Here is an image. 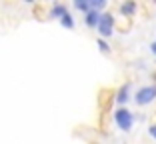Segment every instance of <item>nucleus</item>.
Wrapping results in <instances>:
<instances>
[{
	"mask_svg": "<svg viewBox=\"0 0 156 144\" xmlns=\"http://www.w3.org/2000/svg\"><path fill=\"white\" fill-rule=\"evenodd\" d=\"M96 44H98V48H100V52H104V54H108V52H110V44H108L104 38H98Z\"/></svg>",
	"mask_w": 156,
	"mask_h": 144,
	"instance_id": "f8f14e48",
	"label": "nucleus"
},
{
	"mask_svg": "<svg viewBox=\"0 0 156 144\" xmlns=\"http://www.w3.org/2000/svg\"><path fill=\"white\" fill-rule=\"evenodd\" d=\"M60 24H62L64 28H68V30H70V28H74V16L70 12H66L64 16L60 18Z\"/></svg>",
	"mask_w": 156,
	"mask_h": 144,
	"instance_id": "9d476101",
	"label": "nucleus"
},
{
	"mask_svg": "<svg viewBox=\"0 0 156 144\" xmlns=\"http://www.w3.org/2000/svg\"><path fill=\"white\" fill-rule=\"evenodd\" d=\"M152 80H154V84H156V70L152 72Z\"/></svg>",
	"mask_w": 156,
	"mask_h": 144,
	"instance_id": "2eb2a0df",
	"label": "nucleus"
},
{
	"mask_svg": "<svg viewBox=\"0 0 156 144\" xmlns=\"http://www.w3.org/2000/svg\"><path fill=\"white\" fill-rule=\"evenodd\" d=\"M114 122L122 132H130L134 122H136V114L132 110H128L126 106H118L114 110Z\"/></svg>",
	"mask_w": 156,
	"mask_h": 144,
	"instance_id": "f257e3e1",
	"label": "nucleus"
},
{
	"mask_svg": "<svg viewBox=\"0 0 156 144\" xmlns=\"http://www.w3.org/2000/svg\"><path fill=\"white\" fill-rule=\"evenodd\" d=\"M100 14L102 12H96V10H90V12L84 16V24H86L90 30H96L98 28V22H100Z\"/></svg>",
	"mask_w": 156,
	"mask_h": 144,
	"instance_id": "6e6552de",
	"label": "nucleus"
},
{
	"mask_svg": "<svg viewBox=\"0 0 156 144\" xmlns=\"http://www.w3.org/2000/svg\"><path fill=\"white\" fill-rule=\"evenodd\" d=\"M130 98H132V82H126V84H122L118 88V92L114 94V102L118 104V106H124Z\"/></svg>",
	"mask_w": 156,
	"mask_h": 144,
	"instance_id": "20e7f679",
	"label": "nucleus"
},
{
	"mask_svg": "<svg viewBox=\"0 0 156 144\" xmlns=\"http://www.w3.org/2000/svg\"><path fill=\"white\" fill-rule=\"evenodd\" d=\"M116 30V16L112 12H102L100 14V22H98L96 32L100 34V38H110Z\"/></svg>",
	"mask_w": 156,
	"mask_h": 144,
	"instance_id": "f03ea898",
	"label": "nucleus"
},
{
	"mask_svg": "<svg viewBox=\"0 0 156 144\" xmlns=\"http://www.w3.org/2000/svg\"><path fill=\"white\" fill-rule=\"evenodd\" d=\"M136 10H138V4L136 2H122V4L118 6V12H120V16H124V18H132L134 14H136Z\"/></svg>",
	"mask_w": 156,
	"mask_h": 144,
	"instance_id": "423d86ee",
	"label": "nucleus"
},
{
	"mask_svg": "<svg viewBox=\"0 0 156 144\" xmlns=\"http://www.w3.org/2000/svg\"><path fill=\"white\" fill-rule=\"evenodd\" d=\"M150 52H152V54L156 56V38H154V42H152V44H150Z\"/></svg>",
	"mask_w": 156,
	"mask_h": 144,
	"instance_id": "4468645a",
	"label": "nucleus"
},
{
	"mask_svg": "<svg viewBox=\"0 0 156 144\" xmlns=\"http://www.w3.org/2000/svg\"><path fill=\"white\" fill-rule=\"evenodd\" d=\"M114 90H110V88H104V90H100V96H98V104H100V108L102 110H108L110 108V104L114 102Z\"/></svg>",
	"mask_w": 156,
	"mask_h": 144,
	"instance_id": "39448f33",
	"label": "nucleus"
},
{
	"mask_svg": "<svg viewBox=\"0 0 156 144\" xmlns=\"http://www.w3.org/2000/svg\"><path fill=\"white\" fill-rule=\"evenodd\" d=\"M134 102L138 106H148L156 100V84H146V86H140L136 92L132 94Z\"/></svg>",
	"mask_w": 156,
	"mask_h": 144,
	"instance_id": "7ed1b4c3",
	"label": "nucleus"
},
{
	"mask_svg": "<svg viewBox=\"0 0 156 144\" xmlns=\"http://www.w3.org/2000/svg\"><path fill=\"white\" fill-rule=\"evenodd\" d=\"M104 8H106V0H90V10L102 12Z\"/></svg>",
	"mask_w": 156,
	"mask_h": 144,
	"instance_id": "9b49d317",
	"label": "nucleus"
},
{
	"mask_svg": "<svg viewBox=\"0 0 156 144\" xmlns=\"http://www.w3.org/2000/svg\"><path fill=\"white\" fill-rule=\"evenodd\" d=\"M148 134L156 140V124H150V126H148Z\"/></svg>",
	"mask_w": 156,
	"mask_h": 144,
	"instance_id": "ddd939ff",
	"label": "nucleus"
},
{
	"mask_svg": "<svg viewBox=\"0 0 156 144\" xmlns=\"http://www.w3.org/2000/svg\"><path fill=\"white\" fill-rule=\"evenodd\" d=\"M68 12V6L62 4V2H54V4L50 6V10H48V18H62L64 14Z\"/></svg>",
	"mask_w": 156,
	"mask_h": 144,
	"instance_id": "0eeeda50",
	"label": "nucleus"
},
{
	"mask_svg": "<svg viewBox=\"0 0 156 144\" xmlns=\"http://www.w3.org/2000/svg\"><path fill=\"white\" fill-rule=\"evenodd\" d=\"M72 6L78 10V12H84V14L90 12V0H74Z\"/></svg>",
	"mask_w": 156,
	"mask_h": 144,
	"instance_id": "1a4fd4ad",
	"label": "nucleus"
}]
</instances>
